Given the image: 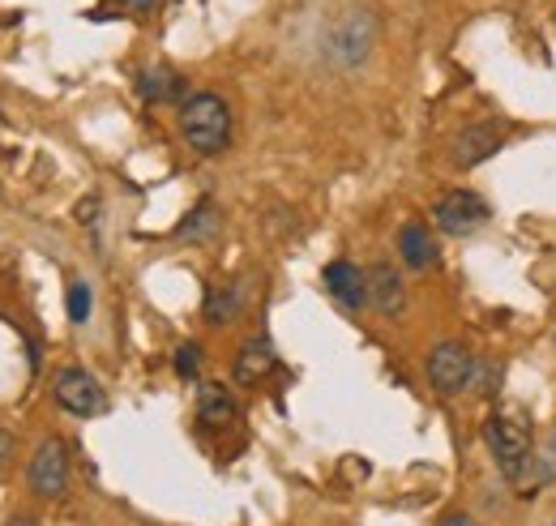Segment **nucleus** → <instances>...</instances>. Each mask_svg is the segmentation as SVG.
I'll return each instance as SVG.
<instances>
[{
	"label": "nucleus",
	"mask_w": 556,
	"mask_h": 526,
	"mask_svg": "<svg viewBox=\"0 0 556 526\" xmlns=\"http://www.w3.org/2000/svg\"><path fill=\"white\" fill-rule=\"evenodd\" d=\"M471 377H476V360L463 342H437L432 355H428V381L432 390L445 398L471 390Z\"/></svg>",
	"instance_id": "nucleus-4"
},
{
	"label": "nucleus",
	"mask_w": 556,
	"mask_h": 526,
	"mask_svg": "<svg viewBox=\"0 0 556 526\" xmlns=\"http://www.w3.org/2000/svg\"><path fill=\"white\" fill-rule=\"evenodd\" d=\"M399 258L412 265V270L437 265V245H432V231L424 223H403V231H399Z\"/></svg>",
	"instance_id": "nucleus-12"
},
{
	"label": "nucleus",
	"mask_w": 556,
	"mask_h": 526,
	"mask_svg": "<svg viewBox=\"0 0 556 526\" xmlns=\"http://www.w3.org/2000/svg\"><path fill=\"white\" fill-rule=\"evenodd\" d=\"M278 368V351L270 338H249L244 347H240V355H236V386H257L266 373H275Z\"/></svg>",
	"instance_id": "nucleus-11"
},
{
	"label": "nucleus",
	"mask_w": 556,
	"mask_h": 526,
	"mask_svg": "<svg viewBox=\"0 0 556 526\" xmlns=\"http://www.w3.org/2000/svg\"><path fill=\"white\" fill-rule=\"evenodd\" d=\"M138 90L150 99V103H185L189 95H185V82H180V73H172V68L154 65V68H141L138 77Z\"/></svg>",
	"instance_id": "nucleus-14"
},
{
	"label": "nucleus",
	"mask_w": 556,
	"mask_h": 526,
	"mask_svg": "<svg viewBox=\"0 0 556 526\" xmlns=\"http://www.w3.org/2000/svg\"><path fill=\"white\" fill-rule=\"evenodd\" d=\"M52 398H56L61 411H70V415H77V419H94V415L108 411L103 386H99L86 368H61L56 381H52Z\"/></svg>",
	"instance_id": "nucleus-5"
},
{
	"label": "nucleus",
	"mask_w": 556,
	"mask_h": 526,
	"mask_svg": "<svg viewBox=\"0 0 556 526\" xmlns=\"http://www.w3.org/2000/svg\"><path fill=\"white\" fill-rule=\"evenodd\" d=\"M180 133L189 141V150L198 154H223L231 146V108L223 95L198 90L180 103Z\"/></svg>",
	"instance_id": "nucleus-1"
},
{
	"label": "nucleus",
	"mask_w": 556,
	"mask_h": 526,
	"mask_svg": "<svg viewBox=\"0 0 556 526\" xmlns=\"http://www.w3.org/2000/svg\"><path fill=\"white\" fill-rule=\"evenodd\" d=\"M90 304H94L90 283H86V278H73L70 283V322L73 326H86V322H90Z\"/></svg>",
	"instance_id": "nucleus-17"
},
{
	"label": "nucleus",
	"mask_w": 556,
	"mask_h": 526,
	"mask_svg": "<svg viewBox=\"0 0 556 526\" xmlns=\"http://www.w3.org/2000/svg\"><path fill=\"white\" fill-rule=\"evenodd\" d=\"M218 227H223V218H218L214 201H198V205L189 210V218L176 227V236H180L185 245H206V240L218 236Z\"/></svg>",
	"instance_id": "nucleus-16"
},
{
	"label": "nucleus",
	"mask_w": 556,
	"mask_h": 526,
	"mask_svg": "<svg viewBox=\"0 0 556 526\" xmlns=\"http://www.w3.org/2000/svg\"><path fill=\"white\" fill-rule=\"evenodd\" d=\"M432 218L445 236H471L488 223V201L471 189H450L432 205Z\"/></svg>",
	"instance_id": "nucleus-6"
},
{
	"label": "nucleus",
	"mask_w": 556,
	"mask_h": 526,
	"mask_svg": "<svg viewBox=\"0 0 556 526\" xmlns=\"http://www.w3.org/2000/svg\"><path fill=\"white\" fill-rule=\"evenodd\" d=\"M9 454H13V433H9V428H0V466L9 462Z\"/></svg>",
	"instance_id": "nucleus-20"
},
{
	"label": "nucleus",
	"mask_w": 556,
	"mask_h": 526,
	"mask_svg": "<svg viewBox=\"0 0 556 526\" xmlns=\"http://www.w3.org/2000/svg\"><path fill=\"white\" fill-rule=\"evenodd\" d=\"M372 39H377V22H372V13L364 9V4H351L348 13L330 26V57L339 61L343 68L359 65L368 52H372Z\"/></svg>",
	"instance_id": "nucleus-3"
},
{
	"label": "nucleus",
	"mask_w": 556,
	"mask_h": 526,
	"mask_svg": "<svg viewBox=\"0 0 556 526\" xmlns=\"http://www.w3.org/2000/svg\"><path fill=\"white\" fill-rule=\"evenodd\" d=\"M441 526H476V523H471L467 514H445V518H441Z\"/></svg>",
	"instance_id": "nucleus-21"
},
{
	"label": "nucleus",
	"mask_w": 556,
	"mask_h": 526,
	"mask_svg": "<svg viewBox=\"0 0 556 526\" xmlns=\"http://www.w3.org/2000/svg\"><path fill=\"white\" fill-rule=\"evenodd\" d=\"M368 304L381 313V317H399L407 309V287L399 278V270L390 262H377L368 270Z\"/></svg>",
	"instance_id": "nucleus-10"
},
{
	"label": "nucleus",
	"mask_w": 556,
	"mask_h": 526,
	"mask_svg": "<svg viewBox=\"0 0 556 526\" xmlns=\"http://www.w3.org/2000/svg\"><path fill=\"white\" fill-rule=\"evenodd\" d=\"M471 390H480V394H496V364H476Z\"/></svg>",
	"instance_id": "nucleus-19"
},
{
	"label": "nucleus",
	"mask_w": 556,
	"mask_h": 526,
	"mask_svg": "<svg viewBox=\"0 0 556 526\" xmlns=\"http://www.w3.org/2000/svg\"><path fill=\"white\" fill-rule=\"evenodd\" d=\"M198 373H202V347L198 342H180L176 347V377L180 381H198Z\"/></svg>",
	"instance_id": "nucleus-18"
},
{
	"label": "nucleus",
	"mask_w": 556,
	"mask_h": 526,
	"mask_svg": "<svg viewBox=\"0 0 556 526\" xmlns=\"http://www.w3.org/2000/svg\"><path fill=\"white\" fill-rule=\"evenodd\" d=\"M121 4H129V9H154V0H121Z\"/></svg>",
	"instance_id": "nucleus-22"
},
{
	"label": "nucleus",
	"mask_w": 556,
	"mask_h": 526,
	"mask_svg": "<svg viewBox=\"0 0 556 526\" xmlns=\"http://www.w3.org/2000/svg\"><path fill=\"white\" fill-rule=\"evenodd\" d=\"M484 446L492 450V459L501 466L505 479H522L527 466H531V454H535V441H531V419L514 406L488 415L484 424Z\"/></svg>",
	"instance_id": "nucleus-2"
},
{
	"label": "nucleus",
	"mask_w": 556,
	"mask_h": 526,
	"mask_svg": "<svg viewBox=\"0 0 556 526\" xmlns=\"http://www.w3.org/2000/svg\"><path fill=\"white\" fill-rule=\"evenodd\" d=\"M13 526H35V523H26V518H22V523H13Z\"/></svg>",
	"instance_id": "nucleus-23"
},
{
	"label": "nucleus",
	"mask_w": 556,
	"mask_h": 526,
	"mask_svg": "<svg viewBox=\"0 0 556 526\" xmlns=\"http://www.w3.org/2000/svg\"><path fill=\"white\" fill-rule=\"evenodd\" d=\"M26 484H30V492L43 497V501H56V497L65 492V484H70V454H65V446H61L56 437H48V441L35 450V459L26 466Z\"/></svg>",
	"instance_id": "nucleus-7"
},
{
	"label": "nucleus",
	"mask_w": 556,
	"mask_h": 526,
	"mask_svg": "<svg viewBox=\"0 0 556 526\" xmlns=\"http://www.w3.org/2000/svg\"><path fill=\"white\" fill-rule=\"evenodd\" d=\"M501 146H505V125H501V121L467 125V129L454 137V163H458V167H476V163L492 159Z\"/></svg>",
	"instance_id": "nucleus-8"
},
{
	"label": "nucleus",
	"mask_w": 556,
	"mask_h": 526,
	"mask_svg": "<svg viewBox=\"0 0 556 526\" xmlns=\"http://www.w3.org/2000/svg\"><path fill=\"white\" fill-rule=\"evenodd\" d=\"M244 300H249V291H244V283L236 278V283H227V287H218V291H210L206 296V322L210 326H231L240 313H244Z\"/></svg>",
	"instance_id": "nucleus-15"
},
{
	"label": "nucleus",
	"mask_w": 556,
	"mask_h": 526,
	"mask_svg": "<svg viewBox=\"0 0 556 526\" xmlns=\"http://www.w3.org/2000/svg\"><path fill=\"white\" fill-rule=\"evenodd\" d=\"M326 291L348 309V313H359L368 304V274L355 262H330L326 265Z\"/></svg>",
	"instance_id": "nucleus-9"
},
{
	"label": "nucleus",
	"mask_w": 556,
	"mask_h": 526,
	"mask_svg": "<svg viewBox=\"0 0 556 526\" xmlns=\"http://www.w3.org/2000/svg\"><path fill=\"white\" fill-rule=\"evenodd\" d=\"M198 415L206 428H227V424H236V398L214 381H202L198 386Z\"/></svg>",
	"instance_id": "nucleus-13"
}]
</instances>
